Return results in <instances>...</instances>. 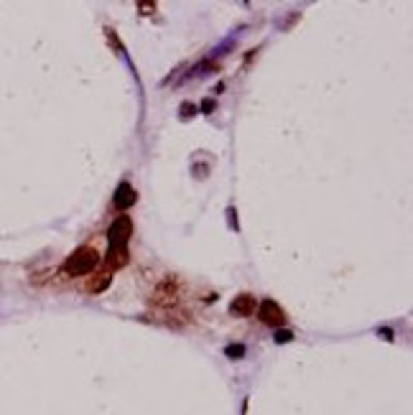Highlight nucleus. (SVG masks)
Instances as JSON below:
<instances>
[{
    "label": "nucleus",
    "mask_w": 413,
    "mask_h": 415,
    "mask_svg": "<svg viewBox=\"0 0 413 415\" xmlns=\"http://www.w3.org/2000/svg\"><path fill=\"white\" fill-rule=\"evenodd\" d=\"M181 290H184V285H181V281L176 278V275H166L164 281L158 283L156 288H153V296H151V303L158 306V308H176L181 301Z\"/></svg>",
    "instance_id": "f03ea898"
},
{
    "label": "nucleus",
    "mask_w": 413,
    "mask_h": 415,
    "mask_svg": "<svg viewBox=\"0 0 413 415\" xmlns=\"http://www.w3.org/2000/svg\"><path fill=\"white\" fill-rule=\"evenodd\" d=\"M258 308V298L250 296V293H240V296L235 298L233 303H230V314H237V316H253Z\"/></svg>",
    "instance_id": "423d86ee"
},
{
    "label": "nucleus",
    "mask_w": 413,
    "mask_h": 415,
    "mask_svg": "<svg viewBox=\"0 0 413 415\" xmlns=\"http://www.w3.org/2000/svg\"><path fill=\"white\" fill-rule=\"evenodd\" d=\"M225 354L230 357V360H240V357H245V346H242V344H230L225 349Z\"/></svg>",
    "instance_id": "1a4fd4ad"
},
{
    "label": "nucleus",
    "mask_w": 413,
    "mask_h": 415,
    "mask_svg": "<svg viewBox=\"0 0 413 415\" xmlns=\"http://www.w3.org/2000/svg\"><path fill=\"white\" fill-rule=\"evenodd\" d=\"M227 217H230V227L237 229V224H235V209H227Z\"/></svg>",
    "instance_id": "ddd939ff"
},
{
    "label": "nucleus",
    "mask_w": 413,
    "mask_h": 415,
    "mask_svg": "<svg viewBox=\"0 0 413 415\" xmlns=\"http://www.w3.org/2000/svg\"><path fill=\"white\" fill-rule=\"evenodd\" d=\"M194 112H196L194 105H189V102H184V105H181V115H184V118H194Z\"/></svg>",
    "instance_id": "9b49d317"
},
{
    "label": "nucleus",
    "mask_w": 413,
    "mask_h": 415,
    "mask_svg": "<svg viewBox=\"0 0 413 415\" xmlns=\"http://www.w3.org/2000/svg\"><path fill=\"white\" fill-rule=\"evenodd\" d=\"M112 202H115V206L120 209V212H128L130 206H135V202H138V194H135V188H133L128 181H123V184H117Z\"/></svg>",
    "instance_id": "39448f33"
},
{
    "label": "nucleus",
    "mask_w": 413,
    "mask_h": 415,
    "mask_svg": "<svg viewBox=\"0 0 413 415\" xmlns=\"http://www.w3.org/2000/svg\"><path fill=\"white\" fill-rule=\"evenodd\" d=\"M255 311H258V319L263 324H268V326H276V329L286 326V311H283L276 301H271V298L260 301V306H258Z\"/></svg>",
    "instance_id": "20e7f679"
},
{
    "label": "nucleus",
    "mask_w": 413,
    "mask_h": 415,
    "mask_svg": "<svg viewBox=\"0 0 413 415\" xmlns=\"http://www.w3.org/2000/svg\"><path fill=\"white\" fill-rule=\"evenodd\" d=\"M291 339H294V334H291V331H286V329L276 331V342H278V344H289Z\"/></svg>",
    "instance_id": "9d476101"
},
{
    "label": "nucleus",
    "mask_w": 413,
    "mask_h": 415,
    "mask_svg": "<svg viewBox=\"0 0 413 415\" xmlns=\"http://www.w3.org/2000/svg\"><path fill=\"white\" fill-rule=\"evenodd\" d=\"M202 110H204V112H212V110H214V100H204V102H202Z\"/></svg>",
    "instance_id": "f8f14e48"
},
{
    "label": "nucleus",
    "mask_w": 413,
    "mask_h": 415,
    "mask_svg": "<svg viewBox=\"0 0 413 415\" xmlns=\"http://www.w3.org/2000/svg\"><path fill=\"white\" fill-rule=\"evenodd\" d=\"M133 237V220L128 217V214H120V217H115V222L110 224L108 229V242L110 247H117V250H125L128 247V242H130Z\"/></svg>",
    "instance_id": "7ed1b4c3"
},
{
    "label": "nucleus",
    "mask_w": 413,
    "mask_h": 415,
    "mask_svg": "<svg viewBox=\"0 0 413 415\" xmlns=\"http://www.w3.org/2000/svg\"><path fill=\"white\" fill-rule=\"evenodd\" d=\"M110 281H112V273H108V270H102L100 275H97V278H94L92 283H90V293H102V290L108 288L110 285Z\"/></svg>",
    "instance_id": "6e6552de"
},
{
    "label": "nucleus",
    "mask_w": 413,
    "mask_h": 415,
    "mask_svg": "<svg viewBox=\"0 0 413 415\" xmlns=\"http://www.w3.org/2000/svg\"><path fill=\"white\" fill-rule=\"evenodd\" d=\"M100 252H97V247H92V245H82V247H77V250L71 252L69 258L64 260L62 270L67 275H71V278H79V275H90L94 270V267L100 265Z\"/></svg>",
    "instance_id": "f257e3e1"
},
{
    "label": "nucleus",
    "mask_w": 413,
    "mask_h": 415,
    "mask_svg": "<svg viewBox=\"0 0 413 415\" xmlns=\"http://www.w3.org/2000/svg\"><path fill=\"white\" fill-rule=\"evenodd\" d=\"M128 258H130V252H128V247H125V250L110 247V250H108V258H105V270H108V273H112V270H120V267L128 265Z\"/></svg>",
    "instance_id": "0eeeda50"
}]
</instances>
